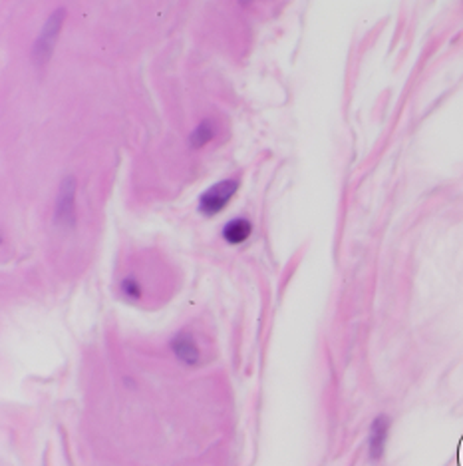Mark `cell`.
Wrapping results in <instances>:
<instances>
[{"label":"cell","instance_id":"ba28073f","mask_svg":"<svg viewBox=\"0 0 463 466\" xmlns=\"http://www.w3.org/2000/svg\"><path fill=\"white\" fill-rule=\"evenodd\" d=\"M119 291L129 301H139L141 295H143V287H141V281L133 273H129V275H124V279L119 281Z\"/></svg>","mask_w":463,"mask_h":466},{"label":"cell","instance_id":"277c9868","mask_svg":"<svg viewBox=\"0 0 463 466\" xmlns=\"http://www.w3.org/2000/svg\"><path fill=\"white\" fill-rule=\"evenodd\" d=\"M171 351L175 353L177 361H181L187 367H195L201 361V351H199L197 343L191 333L187 331H181L177 333L171 341Z\"/></svg>","mask_w":463,"mask_h":466},{"label":"cell","instance_id":"7a4b0ae2","mask_svg":"<svg viewBox=\"0 0 463 466\" xmlns=\"http://www.w3.org/2000/svg\"><path fill=\"white\" fill-rule=\"evenodd\" d=\"M74 201H76V182H74V177H66L60 186L58 199H56V222L60 225L70 227L76 222Z\"/></svg>","mask_w":463,"mask_h":466},{"label":"cell","instance_id":"8992f818","mask_svg":"<svg viewBox=\"0 0 463 466\" xmlns=\"http://www.w3.org/2000/svg\"><path fill=\"white\" fill-rule=\"evenodd\" d=\"M251 232H253L251 222L244 220V218H237V220H231L229 223H225V227H223V239H225L227 244L233 245L244 244V241L249 239Z\"/></svg>","mask_w":463,"mask_h":466},{"label":"cell","instance_id":"3957f363","mask_svg":"<svg viewBox=\"0 0 463 466\" xmlns=\"http://www.w3.org/2000/svg\"><path fill=\"white\" fill-rule=\"evenodd\" d=\"M62 18H64V11H56L48 18L42 34L38 36V40H36L34 56L38 60L44 62V60L50 56V52H52V48H54V42H56V34H58L60 28H62Z\"/></svg>","mask_w":463,"mask_h":466},{"label":"cell","instance_id":"6da1fadb","mask_svg":"<svg viewBox=\"0 0 463 466\" xmlns=\"http://www.w3.org/2000/svg\"><path fill=\"white\" fill-rule=\"evenodd\" d=\"M239 189V180L237 177H229V180H223L219 184L211 186L207 191L201 194L199 198V211L203 215H215L227 208V203L231 201L235 191Z\"/></svg>","mask_w":463,"mask_h":466},{"label":"cell","instance_id":"52a82bcc","mask_svg":"<svg viewBox=\"0 0 463 466\" xmlns=\"http://www.w3.org/2000/svg\"><path fill=\"white\" fill-rule=\"evenodd\" d=\"M213 136H215L213 122H211V120H203L197 128L191 132V136H189V144H191L193 148H203L205 144H209V141L213 140Z\"/></svg>","mask_w":463,"mask_h":466},{"label":"cell","instance_id":"5b68a950","mask_svg":"<svg viewBox=\"0 0 463 466\" xmlns=\"http://www.w3.org/2000/svg\"><path fill=\"white\" fill-rule=\"evenodd\" d=\"M388 432H390V419L386 415L376 417L370 427V434H368V455H370V460H380L384 456Z\"/></svg>","mask_w":463,"mask_h":466}]
</instances>
